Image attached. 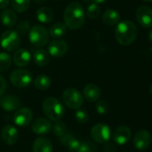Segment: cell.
<instances>
[{"instance_id": "obj_1", "label": "cell", "mask_w": 152, "mask_h": 152, "mask_svg": "<svg viewBox=\"0 0 152 152\" xmlns=\"http://www.w3.org/2000/svg\"><path fill=\"white\" fill-rule=\"evenodd\" d=\"M65 24L70 29H78L85 21V12L82 4L73 2L67 5L64 13Z\"/></svg>"}, {"instance_id": "obj_2", "label": "cell", "mask_w": 152, "mask_h": 152, "mask_svg": "<svg viewBox=\"0 0 152 152\" xmlns=\"http://www.w3.org/2000/svg\"><path fill=\"white\" fill-rule=\"evenodd\" d=\"M138 35V29L136 25L128 20H122L117 23L116 28V38L117 42L124 46L132 45Z\"/></svg>"}, {"instance_id": "obj_3", "label": "cell", "mask_w": 152, "mask_h": 152, "mask_svg": "<svg viewBox=\"0 0 152 152\" xmlns=\"http://www.w3.org/2000/svg\"><path fill=\"white\" fill-rule=\"evenodd\" d=\"M42 110L45 116L53 122L60 120L65 115L64 105L55 97L46 98L42 102Z\"/></svg>"}, {"instance_id": "obj_4", "label": "cell", "mask_w": 152, "mask_h": 152, "mask_svg": "<svg viewBox=\"0 0 152 152\" xmlns=\"http://www.w3.org/2000/svg\"><path fill=\"white\" fill-rule=\"evenodd\" d=\"M20 45L21 37L17 31L13 29H7L1 35L0 45L3 47V49L8 52H13L19 49Z\"/></svg>"}, {"instance_id": "obj_5", "label": "cell", "mask_w": 152, "mask_h": 152, "mask_svg": "<svg viewBox=\"0 0 152 152\" xmlns=\"http://www.w3.org/2000/svg\"><path fill=\"white\" fill-rule=\"evenodd\" d=\"M49 33L46 28L36 25L32 27L29 32V40L35 47H42L46 45L49 41Z\"/></svg>"}, {"instance_id": "obj_6", "label": "cell", "mask_w": 152, "mask_h": 152, "mask_svg": "<svg viewBox=\"0 0 152 152\" xmlns=\"http://www.w3.org/2000/svg\"><path fill=\"white\" fill-rule=\"evenodd\" d=\"M63 102L71 110H78L83 104V96L74 88H68L62 94Z\"/></svg>"}, {"instance_id": "obj_7", "label": "cell", "mask_w": 152, "mask_h": 152, "mask_svg": "<svg viewBox=\"0 0 152 152\" xmlns=\"http://www.w3.org/2000/svg\"><path fill=\"white\" fill-rule=\"evenodd\" d=\"M10 81L14 86L18 88H24L31 84L32 75L23 69H14L10 74Z\"/></svg>"}, {"instance_id": "obj_8", "label": "cell", "mask_w": 152, "mask_h": 152, "mask_svg": "<svg viewBox=\"0 0 152 152\" xmlns=\"http://www.w3.org/2000/svg\"><path fill=\"white\" fill-rule=\"evenodd\" d=\"M91 138L98 143H106L109 142L111 137V130L106 124H96L90 130Z\"/></svg>"}, {"instance_id": "obj_9", "label": "cell", "mask_w": 152, "mask_h": 152, "mask_svg": "<svg viewBox=\"0 0 152 152\" xmlns=\"http://www.w3.org/2000/svg\"><path fill=\"white\" fill-rule=\"evenodd\" d=\"M152 142V136L151 133L147 130H139L135 133L133 143V146L139 151L147 150Z\"/></svg>"}, {"instance_id": "obj_10", "label": "cell", "mask_w": 152, "mask_h": 152, "mask_svg": "<svg viewBox=\"0 0 152 152\" xmlns=\"http://www.w3.org/2000/svg\"><path fill=\"white\" fill-rule=\"evenodd\" d=\"M33 118V113L29 108L18 109L13 115V122L16 126L21 127H25L31 122Z\"/></svg>"}, {"instance_id": "obj_11", "label": "cell", "mask_w": 152, "mask_h": 152, "mask_svg": "<svg viewBox=\"0 0 152 152\" xmlns=\"http://www.w3.org/2000/svg\"><path fill=\"white\" fill-rule=\"evenodd\" d=\"M47 52L49 55L54 58L63 57L68 50V45L65 41L62 39H56L49 43Z\"/></svg>"}, {"instance_id": "obj_12", "label": "cell", "mask_w": 152, "mask_h": 152, "mask_svg": "<svg viewBox=\"0 0 152 152\" xmlns=\"http://www.w3.org/2000/svg\"><path fill=\"white\" fill-rule=\"evenodd\" d=\"M136 19L143 28H152V9L146 5L140 6L136 11Z\"/></svg>"}, {"instance_id": "obj_13", "label": "cell", "mask_w": 152, "mask_h": 152, "mask_svg": "<svg viewBox=\"0 0 152 152\" xmlns=\"http://www.w3.org/2000/svg\"><path fill=\"white\" fill-rule=\"evenodd\" d=\"M132 137V131L125 126L117 127L113 133V140L118 145H125Z\"/></svg>"}, {"instance_id": "obj_14", "label": "cell", "mask_w": 152, "mask_h": 152, "mask_svg": "<svg viewBox=\"0 0 152 152\" xmlns=\"http://www.w3.org/2000/svg\"><path fill=\"white\" fill-rule=\"evenodd\" d=\"M1 137L3 142L7 144V145H13L19 137V134L17 129L11 126V125H6L3 127L2 132H1Z\"/></svg>"}, {"instance_id": "obj_15", "label": "cell", "mask_w": 152, "mask_h": 152, "mask_svg": "<svg viewBox=\"0 0 152 152\" xmlns=\"http://www.w3.org/2000/svg\"><path fill=\"white\" fill-rule=\"evenodd\" d=\"M31 129L34 134L39 135L47 134L51 130V123L48 119L44 118H39L31 125Z\"/></svg>"}, {"instance_id": "obj_16", "label": "cell", "mask_w": 152, "mask_h": 152, "mask_svg": "<svg viewBox=\"0 0 152 152\" xmlns=\"http://www.w3.org/2000/svg\"><path fill=\"white\" fill-rule=\"evenodd\" d=\"M31 59V55L30 53L24 48H21V49H17L13 56V63L18 66V67H25L27 66Z\"/></svg>"}, {"instance_id": "obj_17", "label": "cell", "mask_w": 152, "mask_h": 152, "mask_svg": "<svg viewBox=\"0 0 152 152\" xmlns=\"http://www.w3.org/2000/svg\"><path fill=\"white\" fill-rule=\"evenodd\" d=\"M21 106V101L14 95H5L0 100V107L5 111L17 110Z\"/></svg>"}, {"instance_id": "obj_18", "label": "cell", "mask_w": 152, "mask_h": 152, "mask_svg": "<svg viewBox=\"0 0 152 152\" xmlns=\"http://www.w3.org/2000/svg\"><path fill=\"white\" fill-rule=\"evenodd\" d=\"M83 97L90 102H97L100 97V90L94 84H88L83 88Z\"/></svg>"}, {"instance_id": "obj_19", "label": "cell", "mask_w": 152, "mask_h": 152, "mask_svg": "<svg viewBox=\"0 0 152 152\" xmlns=\"http://www.w3.org/2000/svg\"><path fill=\"white\" fill-rule=\"evenodd\" d=\"M60 142L62 145L66 147L69 151L74 152L78 151L81 145V142L74 135H73L72 134H68V133H66L65 135L60 137Z\"/></svg>"}, {"instance_id": "obj_20", "label": "cell", "mask_w": 152, "mask_h": 152, "mask_svg": "<svg viewBox=\"0 0 152 152\" xmlns=\"http://www.w3.org/2000/svg\"><path fill=\"white\" fill-rule=\"evenodd\" d=\"M32 151L33 152H52L53 151V145L52 142L44 137L37 138L32 145Z\"/></svg>"}, {"instance_id": "obj_21", "label": "cell", "mask_w": 152, "mask_h": 152, "mask_svg": "<svg viewBox=\"0 0 152 152\" xmlns=\"http://www.w3.org/2000/svg\"><path fill=\"white\" fill-rule=\"evenodd\" d=\"M36 17L41 23H49L54 19V13L48 7H40L36 12Z\"/></svg>"}, {"instance_id": "obj_22", "label": "cell", "mask_w": 152, "mask_h": 152, "mask_svg": "<svg viewBox=\"0 0 152 152\" xmlns=\"http://www.w3.org/2000/svg\"><path fill=\"white\" fill-rule=\"evenodd\" d=\"M1 21L2 23L8 28H12L15 25L16 20H17V17L15 12L11 10V9H4L2 13H1Z\"/></svg>"}, {"instance_id": "obj_23", "label": "cell", "mask_w": 152, "mask_h": 152, "mask_svg": "<svg viewBox=\"0 0 152 152\" xmlns=\"http://www.w3.org/2000/svg\"><path fill=\"white\" fill-rule=\"evenodd\" d=\"M102 20L105 24L108 26H114L120 21V15L117 11L113 9H108L103 13Z\"/></svg>"}, {"instance_id": "obj_24", "label": "cell", "mask_w": 152, "mask_h": 152, "mask_svg": "<svg viewBox=\"0 0 152 152\" xmlns=\"http://www.w3.org/2000/svg\"><path fill=\"white\" fill-rule=\"evenodd\" d=\"M33 58H34L35 63L38 66L43 67V66H46L49 62L50 55L47 51L44 49H38L34 52Z\"/></svg>"}, {"instance_id": "obj_25", "label": "cell", "mask_w": 152, "mask_h": 152, "mask_svg": "<svg viewBox=\"0 0 152 152\" xmlns=\"http://www.w3.org/2000/svg\"><path fill=\"white\" fill-rule=\"evenodd\" d=\"M66 26L63 22H56L52 25L49 30V36H51L53 38L59 39L60 37H64L66 33Z\"/></svg>"}, {"instance_id": "obj_26", "label": "cell", "mask_w": 152, "mask_h": 152, "mask_svg": "<svg viewBox=\"0 0 152 152\" xmlns=\"http://www.w3.org/2000/svg\"><path fill=\"white\" fill-rule=\"evenodd\" d=\"M50 86H51V79L47 75H39L34 80V86L40 91L48 89Z\"/></svg>"}, {"instance_id": "obj_27", "label": "cell", "mask_w": 152, "mask_h": 152, "mask_svg": "<svg viewBox=\"0 0 152 152\" xmlns=\"http://www.w3.org/2000/svg\"><path fill=\"white\" fill-rule=\"evenodd\" d=\"M30 0H12L13 9L17 12H23L27 11L30 7Z\"/></svg>"}, {"instance_id": "obj_28", "label": "cell", "mask_w": 152, "mask_h": 152, "mask_svg": "<svg viewBox=\"0 0 152 152\" xmlns=\"http://www.w3.org/2000/svg\"><path fill=\"white\" fill-rule=\"evenodd\" d=\"M52 130L54 134L56 137H62L63 135H65L67 133V127L65 126V124L60 120L58 121H55L53 126H52Z\"/></svg>"}, {"instance_id": "obj_29", "label": "cell", "mask_w": 152, "mask_h": 152, "mask_svg": "<svg viewBox=\"0 0 152 152\" xmlns=\"http://www.w3.org/2000/svg\"><path fill=\"white\" fill-rule=\"evenodd\" d=\"M12 64V58L7 53H0V72L6 71Z\"/></svg>"}, {"instance_id": "obj_30", "label": "cell", "mask_w": 152, "mask_h": 152, "mask_svg": "<svg viewBox=\"0 0 152 152\" xmlns=\"http://www.w3.org/2000/svg\"><path fill=\"white\" fill-rule=\"evenodd\" d=\"M100 12H101V9H100L99 4L92 3L88 6L86 14L90 19H96L99 16Z\"/></svg>"}, {"instance_id": "obj_31", "label": "cell", "mask_w": 152, "mask_h": 152, "mask_svg": "<svg viewBox=\"0 0 152 152\" xmlns=\"http://www.w3.org/2000/svg\"><path fill=\"white\" fill-rule=\"evenodd\" d=\"M75 118H76L78 123H80L82 125H84L85 123H87L89 121V114L85 110L80 108V109L76 110Z\"/></svg>"}, {"instance_id": "obj_32", "label": "cell", "mask_w": 152, "mask_h": 152, "mask_svg": "<svg viewBox=\"0 0 152 152\" xmlns=\"http://www.w3.org/2000/svg\"><path fill=\"white\" fill-rule=\"evenodd\" d=\"M95 109H96V110H97V112L99 114L104 115V114H107L109 111V104H108V102L107 101L100 100L96 103Z\"/></svg>"}, {"instance_id": "obj_33", "label": "cell", "mask_w": 152, "mask_h": 152, "mask_svg": "<svg viewBox=\"0 0 152 152\" xmlns=\"http://www.w3.org/2000/svg\"><path fill=\"white\" fill-rule=\"evenodd\" d=\"M30 25L27 20H22L21 22H19L17 24V28H16V31L19 34L22 35H26L30 32Z\"/></svg>"}, {"instance_id": "obj_34", "label": "cell", "mask_w": 152, "mask_h": 152, "mask_svg": "<svg viewBox=\"0 0 152 152\" xmlns=\"http://www.w3.org/2000/svg\"><path fill=\"white\" fill-rule=\"evenodd\" d=\"M76 152H96V147L90 142H81V145Z\"/></svg>"}, {"instance_id": "obj_35", "label": "cell", "mask_w": 152, "mask_h": 152, "mask_svg": "<svg viewBox=\"0 0 152 152\" xmlns=\"http://www.w3.org/2000/svg\"><path fill=\"white\" fill-rule=\"evenodd\" d=\"M5 88H6V82H5V79H4V77L0 74V98H1V96H3V94H4Z\"/></svg>"}, {"instance_id": "obj_36", "label": "cell", "mask_w": 152, "mask_h": 152, "mask_svg": "<svg viewBox=\"0 0 152 152\" xmlns=\"http://www.w3.org/2000/svg\"><path fill=\"white\" fill-rule=\"evenodd\" d=\"M104 151L105 152H116V146L111 142H106L104 145Z\"/></svg>"}, {"instance_id": "obj_37", "label": "cell", "mask_w": 152, "mask_h": 152, "mask_svg": "<svg viewBox=\"0 0 152 152\" xmlns=\"http://www.w3.org/2000/svg\"><path fill=\"white\" fill-rule=\"evenodd\" d=\"M10 0H0V9H4L8 6Z\"/></svg>"}, {"instance_id": "obj_38", "label": "cell", "mask_w": 152, "mask_h": 152, "mask_svg": "<svg viewBox=\"0 0 152 152\" xmlns=\"http://www.w3.org/2000/svg\"><path fill=\"white\" fill-rule=\"evenodd\" d=\"M90 1H92L93 3H96V4H100V3H104V2H106L107 0H90Z\"/></svg>"}, {"instance_id": "obj_39", "label": "cell", "mask_w": 152, "mask_h": 152, "mask_svg": "<svg viewBox=\"0 0 152 152\" xmlns=\"http://www.w3.org/2000/svg\"><path fill=\"white\" fill-rule=\"evenodd\" d=\"M47 0H34V2L35 3H37V4H43V3H45Z\"/></svg>"}, {"instance_id": "obj_40", "label": "cell", "mask_w": 152, "mask_h": 152, "mask_svg": "<svg viewBox=\"0 0 152 152\" xmlns=\"http://www.w3.org/2000/svg\"><path fill=\"white\" fill-rule=\"evenodd\" d=\"M149 37H150L151 41V42H152V28H151V29L150 33H149Z\"/></svg>"}, {"instance_id": "obj_41", "label": "cell", "mask_w": 152, "mask_h": 152, "mask_svg": "<svg viewBox=\"0 0 152 152\" xmlns=\"http://www.w3.org/2000/svg\"><path fill=\"white\" fill-rule=\"evenodd\" d=\"M150 93H151V94L152 95V83L151 85V86H150Z\"/></svg>"}, {"instance_id": "obj_42", "label": "cell", "mask_w": 152, "mask_h": 152, "mask_svg": "<svg viewBox=\"0 0 152 152\" xmlns=\"http://www.w3.org/2000/svg\"><path fill=\"white\" fill-rule=\"evenodd\" d=\"M142 1H145V2H152V0H142Z\"/></svg>"}]
</instances>
